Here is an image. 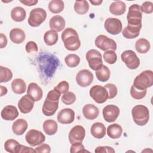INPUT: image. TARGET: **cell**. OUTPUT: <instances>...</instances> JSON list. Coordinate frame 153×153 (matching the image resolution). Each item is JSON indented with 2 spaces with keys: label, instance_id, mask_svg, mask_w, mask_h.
I'll use <instances>...</instances> for the list:
<instances>
[{
  "label": "cell",
  "instance_id": "6da1fadb",
  "mask_svg": "<svg viewBox=\"0 0 153 153\" xmlns=\"http://www.w3.org/2000/svg\"><path fill=\"white\" fill-rule=\"evenodd\" d=\"M65 48L69 51H76L81 46V41L76 31L71 27L65 29L61 35Z\"/></svg>",
  "mask_w": 153,
  "mask_h": 153
},
{
  "label": "cell",
  "instance_id": "7a4b0ae2",
  "mask_svg": "<svg viewBox=\"0 0 153 153\" xmlns=\"http://www.w3.org/2000/svg\"><path fill=\"white\" fill-rule=\"evenodd\" d=\"M152 84L153 72L151 70H146L136 76L133 85L139 90H143L151 87Z\"/></svg>",
  "mask_w": 153,
  "mask_h": 153
},
{
  "label": "cell",
  "instance_id": "3957f363",
  "mask_svg": "<svg viewBox=\"0 0 153 153\" xmlns=\"http://www.w3.org/2000/svg\"><path fill=\"white\" fill-rule=\"evenodd\" d=\"M131 115L134 122L138 126H145L149 121V111L148 108L144 105L134 106L131 110Z\"/></svg>",
  "mask_w": 153,
  "mask_h": 153
},
{
  "label": "cell",
  "instance_id": "277c9868",
  "mask_svg": "<svg viewBox=\"0 0 153 153\" xmlns=\"http://www.w3.org/2000/svg\"><path fill=\"white\" fill-rule=\"evenodd\" d=\"M128 25L132 26H142V12L140 6L138 4H133L130 6L127 15Z\"/></svg>",
  "mask_w": 153,
  "mask_h": 153
},
{
  "label": "cell",
  "instance_id": "5b68a950",
  "mask_svg": "<svg viewBox=\"0 0 153 153\" xmlns=\"http://www.w3.org/2000/svg\"><path fill=\"white\" fill-rule=\"evenodd\" d=\"M47 13L42 8H35L32 9L28 18V24L32 27L40 26L46 19Z\"/></svg>",
  "mask_w": 153,
  "mask_h": 153
},
{
  "label": "cell",
  "instance_id": "8992f818",
  "mask_svg": "<svg viewBox=\"0 0 153 153\" xmlns=\"http://www.w3.org/2000/svg\"><path fill=\"white\" fill-rule=\"evenodd\" d=\"M85 57L91 69L96 71L102 68L103 65L102 54L99 51L91 49L87 52Z\"/></svg>",
  "mask_w": 153,
  "mask_h": 153
},
{
  "label": "cell",
  "instance_id": "52a82bcc",
  "mask_svg": "<svg viewBox=\"0 0 153 153\" xmlns=\"http://www.w3.org/2000/svg\"><path fill=\"white\" fill-rule=\"evenodd\" d=\"M122 61L126 64L130 69H136L140 65V60L136 53L133 51L128 50L123 51L121 54Z\"/></svg>",
  "mask_w": 153,
  "mask_h": 153
},
{
  "label": "cell",
  "instance_id": "ba28073f",
  "mask_svg": "<svg viewBox=\"0 0 153 153\" xmlns=\"http://www.w3.org/2000/svg\"><path fill=\"white\" fill-rule=\"evenodd\" d=\"M90 97L97 103H103L108 99V93L105 87L99 85H93L90 90Z\"/></svg>",
  "mask_w": 153,
  "mask_h": 153
},
{
  "label": "cell",
  "instance_id": "9c48e42d",
  "mask_svg": "<svg viewBox=\"0 0 153 153\" xmlns=\"http://www.w3.org/2000/svg\"><path fill=\"white\" fill-rule=\"evenodd\" d=\"M95 45L99 49L103 51L113 50H117V44L115 41L108 38L107 36L104 35H99L95 39Z\"/></svg>",
  "mask_w": 153,
  "mask_h": 153
},
{
  "label": "cell",
  "instance_id": "30bf717a",
  "mask_svg": "<svg viewBox=\"0 0 153 153\" xmlns=\"http://www.w3.org/2000/svg\"><path fill=\"white\" fill-rule=\"evenodd\" d=\"M25 139L30 146H35L42 144L45 140V136L41 131L32 129L27 132Z\"/></svg>",
  "mask_w": 153,
  "mask_h": 153
},
{
  "label": "cell",
  "instance_id": "8fae6325",
  "mask_svg": "<svg viewBox=\"0 0 153 153\" xmlns=\"http://www.w3.org/2000/svg\"><path fill=\"white\" fill-rule=\"evenodd\" d=\"M104 27L108 33L113 35H116L121 32L123 25L120 19L109 17L105 20Z\"/></svg>",
  "mask_w": 153,
  "mask_h": 153
},
{
  "label": "cell",
  "instance_id": "7c38bea8",
  "mask_svg": "<svg viewBox=\"0 0 153 153\" xmlns=\"http://www.w3.org/2000/svg\"><path fill=\"white\" fill-rule=\"evenodd\" d=\"M77 84L81 87L89 86L93 80V75L88 69H82L79 71L75 78Z\"/></svg>",
  "mask_w": 153,
  "mask_h": 153
},
{
  "label": "cell",
  "instance_id": "4fadbf2b",
  "mask_svg": "<svg viewBox=\"0 0 153 153\" xmlns=\"http://www.w3.org/2000/svg\"><path fill=\"white\" fill-rule=\"evenodd\" d=\"M120 112L118 107L114 105H108L105 106L102 111L103 118L108 123L115 121L118 117Z\"/></svg>",
  "mask_w": 153,
  "mask_h": 153
},
{
  "label": "cell",
  "instance_id": "5bb4252c",
  "mask_svg": "<svg viewBox=\"0 0 153 153\" xmlns=\"http://www.w3.org/2000/svg\"><path fill=\"white\" fill-rule=\"evenodd\" d=\"M85 136V130L84 128L79 125H77L72 128L70 130L68 139L70 143L72 144L75 142L82 143Z\"/></svg>",
  "mask_w": 153,
  "mask_h": 153
},
{
  "label": "cell",
  "instance_id": "9a60e30c",
  "mask_svg": "<svg viewBox=\"0 0 153 153\" xmlns=\"http://www.w3.org/2000/svg\"><path fill=\"white\" fill-rule=\"evenodd\" d=\"M34 99L29 94H26L22 97L18 102V107L20 111L23 114L30 112L34 106Z\"/></svg>",
  "mask_w": 153,
  "mask_h": 153
},
{
  "label": "cell",
  "instance_id": "2e32d148",
  "mask_svg": "<svg viewBox=\"0 0 153 153\" xmlns=\"http://www.w3.org/2000/svg\"><path fill=\"white\" fill-rule=\"evenodd\" d=\"M57 121L63 124L72 123L75 119V112L71 108H65L59 111L57 116Z\"/></svg>",
  "mask_w": 153,
  "mask_h": 153
},
{
  "label": "cell",
  "instance_id": "e0dca14e",
  "mask_svg": "<svg viewBox=\"0 0 153 153\" xmlns=\"http://www.w3.org/2000/svg\"><path fill=\"white\" fill-rule=\"evenodd\" d=\"M66 22L64 18L60 15L53 16L49 22V25L51 30L56 32L62 31L65 27Z\"/></svg>",
  "mask_w": 153,
  "mask_h": 153
},
{
  "label": "cell",
  "instance_id": "ac0fdd59",
  "mask_svg": "<svg viewBox=\"0 0 153 153\" xmlns=\"http://www.w3.org/2000/svg\"><path fill=\"white\" fill-rule=\"evenodd\" d=\"M1 117L7 121H13L19 115V112L16 106L7 105L5 106L1 113Z\"/></svg>",
  "mask_w": 153,
  "mask_h": 153
},
{
  "label": "cell",
  "instance_id": "d6986e66",
  "mask_svg": "<svg viewBox=\"0 0 153 153\" xmlns=\"http://www.w3.org/2000/svg\"><path fill=\"white\" fill-rule=\"evenodd\" d=\"M27 94L30 95L34 99L35 102H38L42 99L43 91L38 84L35 82H31L28 85Z\"/></svg>",
  "mask_w": 153,
  "mask_h": 153
},
{
  "label": "cell",
  "instance_id": "ffe728a7",
  "mask_svg": "<svg viewBox=\"0 0 153 153\" xmlns=\"http://www.w3.org/2000/svg\"><path fill=\"white\" fill-rule=\"evenodd\" d=\"M59 108V102H53L45 99L42 108V111L45 116H51L55 114Z\"/></svg>",
  "mask_w": 153,
  "mask_h": 153
},
{
  "label": "cell",
  "instance_id": "44dd1931",
  "mask_svg": "<svg viewBox=\"0 0 153 153\" xmlns=\"http://www.w3.org/2000/svg\"><path fill=\"white\" fill-rule=\"evenodd\" d=\"M82 114L84 117L90 120L96 119L99 114V109L93 104H87L82 108Z\"/></svg>",
  "mask_w": 153,
  "mask_h": 153
},
{
  "label": "cell",
  "instance_id": "7402d4cb",
  "mask_svg": "<svg viewBox=\"0 0 153 153\" xmlns=\"http://www.w3.org/2000/svg\"><path fill=\"white\" fill-rule=\"evenodd\" d=\"M90 132L95 138L102 139L106 134V127L103 123L96 122L91 126Z\"/></svg>",
  "mask_w": 153,
  "mask_h": 153
},
{
  "label": "cell",
  "instance_id": "603a6c76",
  "mask_svg": "<svg viewBox=\"0 0 153 153\" xmlns=\"http://www.w3.org/2000/svg\"><path fill=\"white\" fill-rule=\"evenodd\" d=\"M26 38L25 32L20 28H13L10 32V38L11 41L14 44L22 43Z\"/></svg>",
  "mask_w": 153,
  "mask_h": 153
},
{
  "label": "cell",
  "instance_id": "cb8c5ba5",
  "mask_svg": "<svg viewBox=\"0 0 153 153\" xmlns=\"http://www.w3.org/2000/svg\"><path fill=\"white\" fill-rule=\"evenodd\" d=\"M27 126L28 124L27 121L23 118H20L13 123L12 125V130L15 134L20 136L24 134Z\"/></svg>",
  "mask_w": 153,
  "mask_h": 153
},
{
  "label": "cell",
  "instance_id": "d4e9b609",
  "mask_svg": "<svg viewBox=\"0 0 153 153\" xmlns=\"http://www.w3.org/2000/svg\"><path fill=\"white\" fill-rule=\"evenodd\" d=\"M142 26H132L128 25L122 31L123 36L127 39H134L139 35Z\"/></svg>",
  "mask_w": 153,
  "mask_h": 153
},
{
  "label": "cell",
  "instance_id": "484cf974",
  "mask_svg": "<svg viewBox=\"0 0 153 153\" xmlns=\"http://www.w3.org/2000/svg\"><path fill=\"white\" fill-rule=\"evenodd\" d=\"M126 9V5L123 1L113 2L109 6V11L115 16H120L123 14Z\"/></svg>",
  "mask_w": 153,
  "mask_h": 153
},
{
  "label": "cell",
  "instance_id": "4316f807",
  "mask_svg": "<svg viewBox=\"0 0 153 153\" xmlns=\"http://www.w3.org/2000/svg\"><path fill=\"white\" fill-rule=\"evenodd\" d=\"M11 88L14 93L21 94L25 92L26 90V84L23 79L16 78L11 82Z\"/></svg>",
  "mask_w": 153,
  "mask_h": 153
},
{
  "label": "cell",
  "instance_id": "83f0119b",
  "mask_svg": "<svg viewBox=\"0 0 153 153\" xmlns=\"http://www.w3.org/2000/svg\"><path fill=\"white\" fill-rule=\"evenodd\" d=\"M43 130L45 133L47 135L51 136L54 134L58 129V126L56 123L53 120H45L42 125Z\"/></svg>",
  "mask_w": 153,
  "mask_h": 153
},
{
  "label": "cell",
  "instance_id": "f1b7e54d",
  "mask_svg": "<svg viewBox=\"0 0 153 153\" xmlns=\"http://www.w3.org/2000/svg\"><path fill=\"white\" fill-rule=\"evenodd\" d=\"M123 133V128L121 126L117 124L114 123L109 125L107 128V134L111 139L120 138Z\"/></svg>",
  "mask_w": 153,
  "mask_h": 153
},
{
  "label": "cell",
  "instance_id": "f546056e",
  "mask_svg": "<svg viewBox=\"0 0 153 153\" xmlns=\"http://www.w3.org/2000/svg\"><path fill=\"white\" fill-rule=\"evenodd\" d=\"M26 16L25 10L21 7H16L13 8L11 11V19L16 22H21L23 21Z\"/></svg>",
  "mask_w": 153,
  "mask_h": 153
},
{
  "label": "cell",
  "instance_id": "4dcf8cb0",
  "mask_svg": "<svg viewBox=\"0 0 153 153\" xmlns=\"http://www.w3.org/2000/svg\"><path fill=\"white\" fill-rule=\"evenodd\" d=\"M150 43L146 39L140 38L136 42L135 48L140 54H145L150 50Z\"/></svg>",
  "mask_w": 153,
  "mask_h": 153
},
{
  "label": "cell",
  "instance_id": "1f68e13d",
  "mask_svg": "<svg viewBox=\"0 0 153 153\" xmlns=\"http://www.w3.org/2000/svg\"><path fill=\"white\" fill-rule=\"evenodd\" d=\"M58 37V33L57 32L53 30H49L44 33V41L46 45L51 46L57 43Z\"/></svg>",
  "mask_w": 153,
  "mask_h": 153
},
{
  "label": "cell",
  "instance_id": "d6a6232c",
  "mask_svg": "<svg viewBox=\"0 0 153 153\" xmlns=\"http://www.w3.org/2000/svg\"><path fill=\"white\" fill-rule=\"evenodd\" d=\"M64 2L62 0H52L48 4V10L54 14H58L64 9Z\"/></svg>",
  "mask_w": 153,
  "mask_h": 153
},
{
  "label": "cell",
  "instance_id": "836d02e7",
  "mask_svg": "<svg viewBox=\"0 0 153 153\" xmlns=\"http://www.w3.org/2000/svg\"><path fill=\"white\" fill-rule=\"evenodd\" d=\"M74 8L77 14H85L89 10V4L87 1H77L75 2Z\"/></svg>",
  "mask_w": 153,
  "mask_h": 153
},
{
  "label": "cell",
  "instance_id": "e575fe53",
  "mask_svg": "<svg viewBox=\"0 0 153 153\" xmlns=\"http://www.w3.org/2000/svg\"><path fill=\"white\" fill-rule=\"evenodd\" d=\"M96 75L97 79L101 82H105L107 81L110 77L111 72L109 69L105 65H103L102 68L96 71Z\"/></svg>",
  "mask_w": 153,
  "mask_h": 153
},
{
  "label": "cell",
  "instance_id": "d590c367",
  "mask_svg": "<svg viewBox=\"0 0 153 153\" xmlns=\"http://www.w3.org/2000/svg\"><path fill=\"white\" fill-rule=\"evenodd\" d=\"M13 78V73L11 69L2 66H0V82H7Z\"/></svg>",
  "mask_w": 153,
  "mask_h": 153
},
{
  "label": "cell",
  "instance_id": "8d00e7d4",
  "mask_svg": "<svg viewBox=\"0 0 153 153\" xmlns=\"http://www.w3.org/2000/svg\"><path fill=\"white\" fill-rule=\"evenodd\" d=\"M65 62L66 65L69 68H75L79 65L80 58L75 54H70L65 57Z\"/></svg>",
  "mask_w": 153,
  "mask_h": 153
},
{
  "label": "cell",
  "instance_id": "74e56055",
  "mask_svg": "<svg viewBox=\"0 0 153 153\" xmlns=\"http://www.w3.org/2000/svg\"><path fill=\"white\" fill-rule=\"evenodd\" d=\"M20 143L16 140L13 139H8L4 143V149L6 151L10 153H16L17 146Z\"/></svg>",
  "mask_w": 153,
  "mask_h": 153
},
{
  "label": "cell",
  "instance_id": "f35d334b",
  "mask_svg": "<svg viewBox=\"0 0 153 153\" xmlns=\"http://www.w3.org/2000/svg\"><path fill=\"white\" fill-rule=\"evenodd\" d=\"M147 93L146 89L143 90H139L136 88L133 85L131 86L130 88V94L131 97L136 100H140L145 97Z\"/></svg>",
  "mask_w": 153,
  "mask_h": 153
},
{
  "label": "cell",
  "instance_id": "ab89813d",
  "mask_svg": "<svg viewBox=\"0 0 153 153\" xmlns=\"http://www.w3.org/2000/svg\"><path fill=\"white\" fill-rule=\"evenodd\" d=\"M103 58L105 61L108 64H114L117 60V54L113 50L106 51L103 54Z\"/></svg>",
  "mask_w": 153,
  "mask_h": 153
},
{
  "label": "cell",
  "instance_id": "60d3db41",
  "mask_svg": "<svg viewBox=\"0 0 153 153\" xmlns=\"http://www.w3.org/2000/svg\"><path fill=\"white\" fill-rule=\"evenodd\" d=\"M76 100V96L75 94L71 92L68 91L66 93L63 94L62 97V102L67 105H71L74 103Z\"/></svg>",
  "mask_w": 153,
  "mask_h": 153
},
{
  "label": "cell",
  "instance_id": "b9f144b4",
  "mask_svg": "<svg viewBox=\"0 0 153 153\" xmlns=\"http://www.w3.org/2000/svg\"><path fill=\"white\" fill-rule=\"evenodd\" d=\"M104 87L106 88V89L108 91V99H112L114 98L118 93V89L115 85L111 83L106 84Z\"/></svg>",
  "mask_w": 153,
  "mask_h": 153
},
{
  "label": "cell",
  "instance_id": "7bdbcfd3",
  "mask_svg": "<svg viewBox=\"0 0 153 153\" xmlns=\"http://www.w3.org/2000/svg\"><path fill=\"white\" fill-rule=\"evenodd\" d=\"M70 152L71 153L75 152H89L88 151L85 149L84 145L81 142H75L72 143L70 148Z\"/></svg>",
  "mask_w": 153,
  "mask_h": 153
},
{
  "label": "cell",
  "instance_id": "ee69618b",
  "mask_svg": "<svg viewBox=\"0 0 153 153\" xmlns=\"http://www.w3.org/2000/svg\"><path fill=\"white\" fill-rule=\"evenodd\" d=\"M60 95H61V93H60V91H59L56 88H54L53 90H50L48 93L46 97V99L51 100L53 102H59Z\"/></svg>",
  "mask_w": 153,
  "mask_h": 153
},
{
  "label": "cell",
  "instance_id": "f6af8a7d",
  "mask_svg": "<svg viewBox=\"0 0 153 153\" xmlns=\"http://www.w3.org/2000/svg\"><path fill=\"white\" fill-rule=\"evenodd\" d=\"M69 85L66 81H62L54 87V88L60 91L61 94H65L68 92L69 90Z\"/></svg>",
  "mask_w": 153,
  "mask_h": 153
},
{
  "label": "cell",
  "instance_id": "bcb514c9",
  "mask_svg": "<svg viewBox=\"0 0 153 153\" xmlns=\"http://www.w3.org/2000/svg\"><path fill=\"white\" fill-rule=\"evenodd\" d=\"M142 12L146 14H151L153 12V4L150 1L144 2L140 7Z\"/></svg>",
  "mask_w": 153,
  "mask_h": 153
},
{
  "label": "cell",
  "instance_id": "7dc6e473",
  "mask_svg": "<svg viewBox=\"0 0 153 153\" xmlns=\"http://www.w3.org/2000/svg\"><path fill=\"white\" fill-rule=\"evenodd\" d=\"M25 49L27 53H30L32 52H36L38 50V48L37 46V44L34 41H29L27 42Z\"/></svg>",
  "mask_w": 153,
  "mask_h": 153
},
{
  "label": "cell",
  "instance_id": "c3c4849f",
  "mask_svg": "<svg viewBox=\"0 0 153 153\" xmlns=\"http://www.w3.org/2000/svg\"><path fill=\"white\" fill-rule=\"evenodd\" d=\"M23 153V152H36L35 149H33L31 147H28L25 145L19 144L16 150V153Z\"/></svg>",
  "mask_w": 153,
  "mask_h": 153
},
{
  "label": "cell",
  "instance_id": "681fc988",
  "mask_svg": "<svg viewBox=\"0 0 153 153\" xmlns=\"http://www.w3.org/2000/svg\"><path fill=\"white\" fill-rule=\"evenodd\" d=\"M94 152L96 153H114L115 152V150L113 148L108 146H98L97 147Z\"/></svg>",
  "mask_w": 153,
  "mask_h": 153
},
{
  "label": "cell",
  "instance_id": "f907efd6",
  "mask_svg": "<svg viewBox=\"0 0 153 153\" xmlns=\"http://www.w3.org/2000/svg\"><path fill=\"white\" fill-rule=\"evenodd\" d=\"M35 151L36 152H46V153H49L51 152V148L48 144L45 143H42L36 147L35 148Z\"/></svg>",
  "mask_w": 153,
  "mask_h": 153
},
{
  "label": "cell",
  "instance_id": "816d5d0a",
  "mask_svg": "<svg viewBox=\"0 0 153 153\" xmlns=\"http://www.w3.org/2000/svg\"><path fill=\"white\" fill-rule=\"evenodd\" d=\"M7 44V36L1 33L0 34V48H3L6 47Z\"/></svg>",
  "mask_w": 153,
  "mask_h": 153
},
{
  "label": "cell",
  "instance_id": "f5cc1de1",
  "mask_svg": "<svg viewBox=\"0 0 153 153\" xmlns=\"http://www.w3.org/2000/svg\"><path fill=\"white\" fill-rule=\"evenodd\" d=\"M20 2L26 6H33L36 5L38 1L37 0H24L20 1Z\"/></svg>",
  "mask_w": 153,
  "mask_h": 153
},
{
  "label": "cell",
  "instance_id": "db71d44e",
  "mask_svg": "<svg viewBox=\"0 0 153 153\" xmlns=\"http://www.w3.org/2000/svg\"><path fill=\"white\" fill-rule=\"evenodd\" d=\"M0 90H1L0 96H2L7 93L8 90L5 87H4L3 85H0Z\"/></svg>",
  "mask_w": 153,
  "mask_h": 153
},
{
  "label": "cell",
  "instance_id": "11a10c76",
  "mask_svg": "<svg viewBox=\"0 0 153 153\" xmlns=\"http://www.w3.org/2000/svg\"><path fill=\"white\" fill-rule=\"evenodd\" d=\"M90 2L93 5H99L102 3L103 1L102 0H97V1H96V0H90Z\"/></svg>",
  "mask_w": 153,
  "mask_h": 153
}]
</instances>
